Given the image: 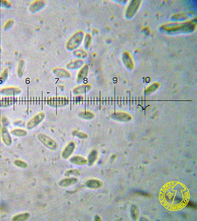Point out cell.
<instances>
[{
    "mask_svg": "<svg viewBox=\"0 0 197 221\" xmlns=\"http://www.w3.org/2000/svg\"><path fill=\"white\" fill-rule=\"evenodd\" d=\"M70 161L73 164L78 165H83L87 163V160L84 158L80 156H74L70 159Z\"/></svg>",
    "mask_w": 197,
    "mask_h": 221,
    "instance_id": "7",
    "label": "cell"
},
{
    "mask_svg": "<svg viewBox=\"0 0 197 221\" xmlns=\"http://www.w3.org/2000/svg\"><path fill=\"white\" fill-rule=\"evenodd\" d=\"M1 138L3 143L7 146L11 145L12 139L9 133L5 128H2L1 130Z\"/></svg>",
    "mask_w": 197,
    "mask_h": 221,
    "instance_id": "1",
    "label": "cell"
},
{
    "mask_svg": "<svg viewBox=\"0 0 197 221\" xmlns=\"http://www.w3.org/2000/svg\"><path fill=\"white\" fill-rule=\"evenodd\" d=\"M79 174V171L77 170H70L68 171L65 173V175L70 176L72 175H76Z\"/></svg>",
    "mask_w": 197,
    "mask_h": 221,
    "instance_id": "12",
    "label": "cell"
},
{
    "mask_svg": "<svg viewBox=\"0 0 197 221\" xmlns=\"http://www.w3.org/2000/svg\"><path fill=\"white\" fill-rule=\"evenodd\" d=\"M77 182H78V180L75 178H68V179H64L60 181L59 183V185L61 186L67 187L75 184Z\"/></svg>",
    "mask_w": 197,
    "mask_h": 221,
    "instance_id": "5",
    "label": "cell"
},
{
    "mask_svg": "<svg viewBox=\"0 0 197 221\" xmlns=\"http://www.w3.org/2000/svg\"><path fill=\"white\" fill-rule=\"evenodd\" d=\"M11 133L17 137L24 136L27 134V132L23 129H14L11 131Z\"/></svg>",
    "mask_w": 197,
    "mask_h": 221,
    "instance_id": "9",
    "label": "cell"
},
{
    "mask_svg": "<svg viewBox=\"0 0 197 221\" xmlns=\"http://www.w3.org/2000/svg\"><path fill=\"white\" fill-rule=\"evenodd\" d=\"M12 21H9V22H7V24H6V27H5V28L6 29L9 28L10 27V26H11V25L12 24Z\"/></svg>",
    "mask_w": 197,
    "mask_h": 221,
    "instance_id": "13",
    "label": "cell"
},
{
    "mask_svg": "<svg viewBox=\"0 0 197 221\" xmlns=\"http://www.w3.org/2000/svg\"><path fill=\"white\" fill-rule=\"evenodd\" d=\"M14 165L19 168L26 169L27 167V164L26 162L22 160H16L14 162Z\"/></svg>",
    "mask_w": 197,
    "mask_h": 221,
    "instance_id": "10",
    "label": "cell"
},
{
    "mask_svg": "<svg viewBox=\"0 0 197 221\" xmlns=\"http://www.w3.org/2000/svg\"><path fill=\"white\" fill-rule=\"evenodd\" d=\"M97 158V153L95 151L92 152L89 157V163L90 165L94 164Z\"/></svg>",
    "mask_w": 197,
    "mask_h": 221,
    "instance_id": "11",
    "label": "cell"
},
{
    "mask_svg": "<svg viewBox=\"0 0 197 221\" xmlns=\"http://www.w3.org/2000/svg\"><path fill=\"white\" fill-rule=\"evenodd\" d=\"M2 90H3L1 91L2 93L4 95H7L8 96L14 95L16 94V93L19 92V90L17 91V89L16 88H6L5 89H3Z\"/></svg>",
    "mask_w": 197,
    "mask_h": 221,
    "instance_id": "8",
    "label": "cell"
},
{
    "mask_svg": "<svg viewBox=\"0 0 197 221\" xmlns=\"http://www.w3.org/2000/svg\"><path fill=\"white\" fill-rule=\"evenodd\" d=\"M101 182L97 180H91L87 181L86 185L91 189H98L102 186Z\"/></svg>",
    "mask_w": 197,
    "mask_h": 221,
    "instance_id": "3",
    "label": "cell"
},
{
    "mask_svg": "<svg viewBox=\"0 0 197 221\" xmlns=\"http://www.w3.org/2000/svg\"><path fill=\"white\" fill-rule=\"evenodd\" d=\"M39 139L42 143H43L46 146L51 149H54L56 147V145L55 143L52 141L51 139H49L47 137L43 135H40L39 136Z\"/></svg>",
    "mask_w": 197,
    "mask_h": 221,
    "instance_id": "2",
    "label": "cell"
},
{
    "mask_svg": "<svg viewBox=\"0 0 197 221\" xmlns=\"http://www.w3.org/2000/svg\"><path fill=\"white\" fill-rule=\"evenodd\" d=\"M74 145L73 144H69L64 150L63 153V157L64 159H67L71 155L74 150Z\"/></svg>",
    "mask_w": 197,
    "mask_h": 221,
    "instance_id": "6",
    "label": "cell"
},
{
    "mask_svg": "<svg viewBox=\"0 0 197 221\" xmlns=\"http://www.w3.org/2000/svg\"><path fill=\"white\" fill-rule=\"evenodd\" d=\"M30 217L29 213H21L16 215L12 217V220L13 221H25L27 220Z\"/></svg>",
    "mask_w": 197,
    "mask_h": 221,
    "instance_id": "4",
    "label": "cell"
}]
</instances>
